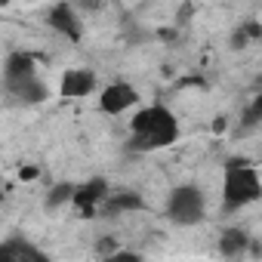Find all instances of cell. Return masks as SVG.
<instances>
[{
    "label": "cell",
    "mask_w": 262,
    "mask_h": 262,
    "mask_svg": "<svg viewBox=\"0 0 262 262\" xmlns=\"http://www.w3.org/2000/svg\"><path fill=\"white\" fill-rule=\"evenodd\" d=\"M247 247H250V237H247V231H241V228H228V231H222V237H219V253H222V256H241Z\"/></svg>",
    "instance_id": "obj_10"
},
{
    "label": "cell",
    "mask_w": 262,
    "mask_h": 262,
    "mask_svg": "<svg viewBox=\"0 0 262 262\" xmlns=\"http://www.w3.org/2000/svg\"><path fill=\"white\" fill-rule=\"evenodd\" d=\"M129 210H142V198L126 191V194H114L111 201H105L102 216H117V213H129Z\"/></svg>",
    "instance_id": "obj_11"
},
{
    "label": "cell",
    "mask_w": 262,
    "mask_h": 262,
    "mask_svg": "<svg viewBox=\"0 0 262 262\" xmlns=\"http://www.w3.org/2000/svg\"><path fill=\"white\" fill-rule=\"evenodd\" d=\"M176 139H179V123H176V117L164 105L142 108L133 117V142H129V148H136V151H155V148L173 145Z\"/></svg>",
    "instance_id": "obj_1"
},
{
    "label": "cell",
    "mask_w": 262,
    "mask_h": 262,
    "mask_svg": "<svg viewBox=\"0 0 262 262\" xmlns=\"http://www.w3.org/2000/svg\"><path fill=\"white\" fill-rule=\"evenodd\" d=\"M253 108H256V111H259V114H262V93H259V96H256V102H253Z\"/></svg>",
    "instance_id": "obj_18"
},
{
    "label": "cell",
    "mask_w": 262,
    "mask_h": 262,
    "mask_svg": "<svg viewBox=\"0 0 262 262\" xmlns=\"http://www.w3.org/2000/svg\"><path fill=\"white\" fill-rule=\"evenodd\" d=\"M167 216L176 225H194L204 219V194L194 185H179L167 198Z\"/></svg>",
    "instance_id": "obj_3"
},
{
    "label": "cell",
    "mask_w": 262,
    "mask_h": 262,
    "mask_svg": "<svg viewBox=\"0 0 262 262\" xmlns=\"http://www.w3.org/2000/svg\"><path fill=\"white\" fill-rule=\"evenodd\" d=\"M0 253L10 256V259H16V262H25V259L43 262V259H47V253H43V250H37L34 244H28V241H22V237H10V241H4Z\"/></svg>",
    "instance_id": "obj_9"
},
{
    "label": "cell",
    "mask_w": 262,
    "mask_h": 262,
    "mask_svg": "<svg viewBox=\"0 0 262 262\" xmlns=\"http://www.w3.org/2000/svg\"><path fill=\"white\" fill-rule=\"evenodd\" d=\"M96 253H99V256H108V259H111V256H114V241H111V237L99 241V244H96Z\"/></svg>",
    "instance_id": "obj_14"
},
{
    "label": "cell",
    "mask_w": 262,
    "mask_h": 262,
    "mask_svg": "<svg viewBox=\"0 0 262 262\" xmlns=\"http://www.w3.org/2000/svg\"><path fill=\"white\" fill-rule=\"evenodd\" d=\"M7 90L13 99H19L22 105H37L47 99V86L34 77V74H25V77H7Z\"/></svg>",
    "instance_id": "obj_5"
},
{
    "label": "cell",
    "mask_w": 262,
    "mask_h": 262,
    "mask_svg": "<svg viewBox=\"0 0 262 262\" xmlns=\"http://www.w3.org/2000/svg\"><path fill=\"white\" fill-rule=\"evenodd\" d=\"M136 102H139V93L129 86V83H111V86H105L102 96H99V108H102L105 114H120V111H126V108H133Z\"/></svg>",
    "instance_id": "obj_4"
},
{
    "label": "cell",
    "mask_w": 262,
    "mask_h": 262,
    "mask_svg": "<svg viewBox=\"0 0 262 262\" xmlns=\"http://www.w3.org/2000/svg\"><path fill=\"white\" fill-rule=\"evenodd\" d=\"M256 198H262V182H259L256 170L247 167L244 161H231V164L225 167V182H222L225 210L247 207V204H253Z\"/></svg>",
    "instance_id": "obj_2"
},
{
    "label": "cell",
    "mask_w": 262,
    "mask_h": 262,
    "mask_svg": "<svg viewBox=\"0 0 262 262\" xmlns=\"http://www.w3.org/2000/svg\"><path fill=\"white\" fill-rule=\"evenodd\" d=\"M59 90H62L65 99H80V96H90V93L96 90V77H93V71L74 68V71H65Z\"/></svg>",
    "instance_id": "obj_7"
},
{
    "label": "cell",
    "mask_w": 262,
    "mask_h": 262,
    "mask_svg": "<svg viewBox=\"0 0 262 262\" xmlns=\"http://www.w3.org/2000/svg\"><path fill=\"white\" fill-rule=\"evenodd\" d=\"M136 259H139V253H123V250L111 256V262H136Z\"/></svg>",
    "instance_id": "obj_16"
},
{
    "label": "cell",
    "mask_w": 262,
    "mask_h": 262,
    "mask_svg": "<svg viewBox=\"0 0 262 262\" xmlns=\"http://www.w3.org/2000/svg\"><path fill=\"white\" fill-rule=\"evenodd\" d=\"M37 176H40L37 167H22V170H19V179H22V182H31V179H37Z\"/></svg>",
    "instance_id": "obj_15"
},
{
    "label": "cell",
    "mask_w": 262,
    "mask_h": 262,
    "mask_svg": "<svg viewBox=\"0 0 262 262\" xmlns=\"http://www.w3.org/2000/svg\"><path fill=\"white\" fill-rule=\"evenodd\" d=\"M222 129H225V117H216L213 120V133H222Z\"/></svg>",
    "instance_id": "obj_17"
},
{
    "label": "cell",
    "mask_w": 262,
    "mask_h": 262,
    "mask_svg": "<svg viewBox=\"0 0 262 262\" xmlns=\"http://www.w3.org/2000/svg\"><path fill=\"white\" fill-rule=\"evenodd\" d=\"M74 185H68V182H62V185H56L50 194H47V207L50 210H56V207H62V204H68V201H74Z\"/></svg>",
    "instance_id": "obj_13"
},
{
    "label": "cell",
    "mask_w": 262,
    "mask_h": 262,
    "mask_svg": "<svg viewBox=\"0 0 262 262\" xmlns=\"http://www.w3.org/2000/svg\"><path fill=\"white\" fill-rule=\"evenodd\" d=\"M47 19H50V28H56L59 34H65V37H71V40H80L83 28H80V19L74 16V10H71L68 4H59V7H53Z\"/></svg>",
    "instance_id": "obj_6"
},
{
    "label": "cell",
    "mask_w": 262,
    "mask_h": 262,
    "mask_svg": "<svg viewBox=\"0 0 262 262\" xmlns=\"http://www.w3.org/2000/svg\"><path fill=\"white\" fill-rule=\"evenodd\" d=\"M102 198H105V179H93V182H86L74 191L71 204L80 210V216H96V207H99Z\"/></svg>",
    "instance_id": "obj_8"
},
{
    "label": "cell",
    "mask_w": 262,
    "mask_h": 262,
    "mask_svg": "<svg viewBox=\"0 0 262 262\" xmlns=\"http://www.w3.org/2000/svg\"><path fill=\"white\" fill-rule=\"evenodd\" d=\"M0 4H10V0H0Z\"/></svg>",
    "instance_id": "obj_19"
},
{
    "label": "cell",
    "mask_w": 262,
    "mask_h": 262,
    "mask_svg": "<svg viewBox=\"0 0 262 262\" xmlns=\"http://www.w3.org/2000/svg\"><path fill=\"white\" fill-rule=\"evenodd\" d=\"M25 74H34V59L25 53H10L4 65V77H25Z\"/></svg>",
    "instance_id": "obj_12"
}]
</instances>
